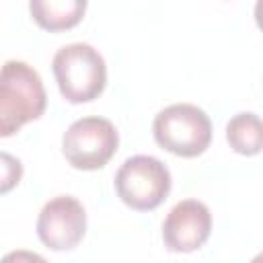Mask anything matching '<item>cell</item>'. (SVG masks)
<instances>
[{
    "label": "cell",
    "mask_w": 263,
    "mask_h": 263,
    "mask_svg": "<svg viewBox=\"0 0 263 263\" xmlns=\"http://www.w3.org/2000/svg\"><path fill=\"white\" fill-rule=\"evenodd\" d=\"M119 146L115 125L105 117L76 119L62 138V152L66 160L78 171L103 168Z\"/></svg>",
    "instance_id": "obj_5"
},
{
    "label": "cell",
    "mask_w": 263,
    "mask_h": 263,
    "mask_svg": "<svg viewBox=\"0 0 263 263\" xmlns=\"http://www.w3.org/2000/svg\"><path fill=\"white\" fill-rule=\"evenodd\" d=\"M86 6L88 0H29L33 21L49 33L76 27L84 16Z\"/></svg>",
    "instance_id": "obj_8"
},
{
    "label": "cell",
    "mask_w": 263,
    "mask_h": 263,
    "mask_svg": "<svg viewBox=\"0 0 263 263\" xmlns=\"http://www.w3.org/2000/svg\"><path fill=\"white\" fill-rule=\"evenodd\" d=\"M86 234V210L72 195L49 199L37 216V236L51 251H72Z\"/></svg>",
    "instance_id": "obj_6"
},
{
    "label": "cell",
    "mask_w": 263,
    "mask_h": 263,
    "mask_svg": "<svg viewBox=\"0 0 263 263\" xmlns=\"http://www.w3.org/2000/svg\"><path fill=\"white\" fill-rule=\"evenodd\" d=\"M171 173L166 164L148 154L127 158L115 175L117 197L136 212L156 210L171 193Z\"/></svg>",
    "instance_id": "obj_4"
},
{
    "label": "cell",
    "mask_w": 263,
    "mask_h": 263,
    "mask_svg": "<svg viewBox=\"0 0 263 263\" xmlns=\"http://www.w3.org/2000/svg\"><path fill=\"white\" fill-rule=\"evenodd\" d=\"M226 140L236 154L255 156L263 148V127L261 119L253 111L236 113L226 123Z\"/></svg>",
    "instance_id": "obj_9"
},
{
    "label": "cell",
    "mask_w": 263,
    "mask_h": 263,
    "mask_svg": "<svg viewBox=\"0 0 263 263\" xmlns=\"http://www.w3.org/2000/svg\"><path fill=\"white\" fill-rule=\"evenodd\" d=\"M156 144L183 158L203 154L212 142V121L203 109L191 103H175L158 111L152 121Z\"/></svg>",
    "instance_id": "obj_3"
},
{
    "label": "cell",
    "mask_w": 263,
    "mask_h": 263,
    "mask_svg": "<svg viewBox=\"0 0 263 263\" xmlns=\"http://www.w3.org/2000/svg\"><path fill=\"white\" fill-rule=\"evenodd\" d=\"M23 179V162L10 152L0 150V195L12 191Z\"/></svg>",
    "instance_id": "obj_10"
},
{
    "label": "cell",
    "mask_w": 263,
    "mask_h": 263,
    "mask_svg": "<svg viewBox=\"0 0 263 263\" xmlns=\"http://www.w3.org/2000/svg\"><path fill=\"white\" fill-rule=\"evenodd\" d=\"M47 107V92L39 72L21 60L0 66V138L14 136L25 123L35 121Z\"/></svg>",
    "instance_id": "obj_1"
},
{
    "label": "cell",
    "mask_w": 263,
    "mask_h": 263,
    "mask_svg": "<svg viewBox=\"0 0 263 263\" xmlns=\"http://www.w3.org/2000/svg\"><path fill=\"white\" fill-rule=\"evenodd\" d=\"M212 232V214L197 199H183L171 208L162 222V240L171 253H193Z\"/></svg>",
    "instance_id": "obj_7"
},
{
    "label": "cell",
    "mask_w": 263,
    "mask_h": 263,
    "mask_svg": "<svg viewBox=\"0 0 263 263\" xmlns=\"http://www.w3.org/2000/svg\"><path fill=\"white\" fill-rule=\"evenodd\" d=\"M51 70L62 97L68 103H90L107 84V64L88 43H70L55 51Z\"/></svg>",
    "instance_id": "obj_2"
}]
</instances>
